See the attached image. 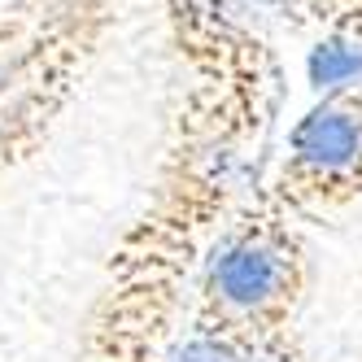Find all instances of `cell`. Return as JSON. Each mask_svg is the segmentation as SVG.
<instances>
[{"mask_svg": "<svg viewBox=\"0 0 362 362\" xmlns=\"http://www.w3.org/2000/svg\"><path fill=\"white\" fill-rule=\"evenodd\" d=\"M288 205L257 184L205 249L184 327L288 336L310 293V249Z\"/></svg>", "mask_w": 362, "mask_h": 362, "instance_id": "1", "label": "cell"}, {"mask_svg": "<svg viewBox=\"0 0 362 362\" xmlns=\"http://www.w3.org/2000/svg\"><path fill=\"white\" fill-rule=\"evenodd\" d=\"M132 5H144V0H40L31 9L27 35L0 70L5 79L0 96L27 132H48L53 114L70 96L74 74H83L88 57Z\"/></svg>", "mask_w": 362, "mask_h": 362, "instance_id": "2", "label": "cell"}, {"mask_svg": "<svg viewBox=\"0 0 362 362\" xmlns=\"http://www.w3.org/2000/svg\"><path fill=\"white\" fill-rule=\"evenodd\" d=\"M262 184L297 218H327L362 197V88L323 92L284 140Z\"/></svg>", "mask_w": 362, "mask_h": 362, "instance_id": "3", "label": "cell"}, {"mask_svg": "<svg viewBox=\"0 0 362 362\" xmlns=\"http://www.w3.org/2000/svg\"><path fill=\"white\" fill-rule=\"evenodd\" d=\"M166 362H310L297 332L288 336H227L184 327Z\"/></svg>", "mask_w": 362, "mask_h": 362, "instance_id": "4", "label": "cell"}, {"mask_svg": "<svg viewBox=\"0 0 362 362\" xmlns=\"http://www.w3.org/2000/svg\"><path fill=\"white\" fill-rule=\"evenodd\" d=\"M27 27H31V9L0 13V66L18 53V44H22V35H27Z\"/></svg>", "mask_w": 362, "mask_h": 362, "instance_id": "5", "label": "cell"}]
</instances>
